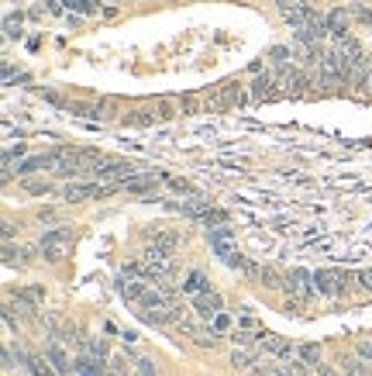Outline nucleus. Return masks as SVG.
Wrapping results in <instances>:
<instances>
[{
    "mask_svg": "<svg viewBox=\"0 0 372 376\" xmlns=\"http://www.w3.org/2000/svg\"><path fill=\"white\" fill-rule=\"evenodd\" d=\"M359 356H362V359L372 366V342H362V345H359Z\"/></svg>",
    "mask_w": 372,
    "mask_h": 376,
    "instance_id": "obj_27",
    "label": "nucleus"
},
{
    "mask_svg": "<svg viewBox=\"0 0 372 376\" xmlns=\"http://www.w3.org/2000/svg\"><path fill=\"white\" fill-rule=\"evenodd\" d=\"M262 287H283L279 283V276H276V269H262V280H259Z\"/></svg>",
    "mask_w": 372,
    "mask_h": 376,
    "instance_id": "obj_25",
    "label": "nucleus"
},
{
    "mask_svg": "<svg viewBox=\"0 0 372 376\" xmlns=\"http://www.w3.org/2000/svg\"><path fill=\"white\" fill-rule=\"evenodd\" d=\"M345 290H348V273H338V269H320V273H314V294L338 297Z\"/></svg>",
    "mask_w": 372,
    "mask_h": 376,
    "instance_id": "obj_2",
    "label": "nucleus"
},
{
    "mask_svg": "<svg viewBox=\"0 0 372 376\" xmlns=\"http://www.w3.org/2000/svg\"><path fill=\"white\" fill-rule=\"evenodd\" d=\"M94 176L97 180H107V183H124V180L138 176V169L131 162H121V159H101L97 169H94Z\"/></svg>",
    "mask_w": 372,
    "mask_h": 376,
    "instance_id": "obj_4",
    "label": "nucleus"
},
{
    "mask_svg": "<svg viewBox=\"0 0 372 376\" xmlns=\"http://www.w3.org/2000/svg\"><path fill=\"white\" fill-rule=\"evenodd\" d=\"M290 55H293V49H286V45H276V49L269 52V59H272L276 66H290Z\"/></svg>",
    "mask_w": 372,
    "mask_h": 376,
    "instance_id": "obj_19",
    "label": "nucleus"
},
{
    "mask_svg": "<svg viewBox=\"0 0 372 376\" xmlns=\"http://www.w3.org/2000/svg\"><path fill=\"white\" fill-rule=\"evenodd\" d=\"M3 263H7V266H14V263L24 266V249H14V245L7 242V245H3Z\"/></svg>",
    "mask_w": 372,
    "mask_h": 376,
    "instance_id": "obj_16",
    "label": "nucleus"
},
{
    "mask_svg": "<svg viewBox=\"0 0 372 376\" xmlns=\"http://www.w3.org/2000/svg\"><path fill=\"white\" fill-rule=\"evenodd\" d=\"M272 97H279V90H276V73L255 76V80L248 83V101L262 104V101H272Z\"/></svg>",
    "mask_w": 372,
    "mask_h": 376,
    "instance_id": "obj_7",
    "label": "nucleus"
},
{
    "mask_svg": "<svg viewBox=\"0 0 372 376\" xmlns=\"http://www.w3.org/2000/svg\"><path fill=\"white\" fill-rule=\"evenodd\" d=\"M297 356H300V359H304L307 366H318L320 349H318V345H300V349H297Z\"/></svg>",
    "mask_w": 372,
    "mask_h": 376,
    "instance_id": "obj_18",
    "label": "nucleus"
},
{
    "mask_svg": "<svg viewBox=\"0 0 372 376\" xmlns=\"http://www.w3.org/2000/svg\"><path fill=\"white\" fill-rule=\"evenodd\" d=\"M359 283H362V287H366V290H372V269H366V273H362V276H359Z\"/></svg>",
    "mask_w": 372,
    "mask_h": 376,
    "instance_id": "obj_29",
    "label": "nucleus"
},
{
    "mask_svg": "<svg viewBox=\"0 0 372 376\" xmlns=\"http://www.w3.org/2000/svg\"><path fill=\"white\" fill-rule=\"evenodd\" d=\"M297 301H307L311 294H314V273H307V269H293L290 276H286V283H283Z\"/></svg>",
    "mask_w": 372,
    "mask_h": 376,
    "instance_id": "obj_5",
    "label": "nucleus"
},
{
    "mask_svg": "<svg viewBox=\"0 0 372 376\" xmlns=\"http://www.w3.org/2000/svg\"><path fill=\"white\" fill-rule=\"evenodd\" d=\"M3 28H7V38H17L21 35V17H7Z\"/></svg>",
    "mask_w": 372,
    "mask_h": 376,
    "instance_id": "obj_24",
    "label": "nucleus"
},
{
    "mask_svg": "<svg viewBox=\"0 0 372 376\" xmlns=\"http://www.w3.org/2000/svg\"><path fill=\"white\" fill-rule=\"evenodd\" d=\"M231 366H235V370H248V366H252V356L235 349V352H231Z\"/></svg>",
    "mask_w": 372,
    "mask_h": 376,
    "instance_id": "obj_20",
    "label": "nucleus"
},
{
    "mask_svg": "<svg viewBox=\"0 0 372 376\" xmlns=\"http://www.w3.org/2000/svg\"><path fill=\"white\" fill-rule=\"evenodd\" d=\"M135 370H138V376H156V370H152L149 359H135Z\"/></svg>",
    "mask_w": 372,
    "mask_h": 376,
    "instance_id": "obj_26",
    "label": "nucleus"
},
{
    "mask_svg": "<svg viewBox=\"0 0 372 376\" xmlns=\"http://www.w3.org/2000/svg\"><path fill=\"white\" fill-rule=\"evenodd\" d=\"M24 370H28L31 376H59V373H55V366L49 363V356H28Z\"/></svg>",
    "mask_w": 372,
    "mask_h": 376,
    "instance_id": "obj_10",
    "label": "nucleus"
},
{
    "mask_svg": "<svg viewBox=\"0 0 372 376\" xmlns=\"http://www.w3.org/2000/svg\"><path fill=\"white\" fill-rule=\"evenodd\" d=\"M69 10H76V14H94L97 10V0H62Z\"/></svg>",
    "mask_w": 372,
    "mask_h": 376,
    "instance_id": "obj_17",
    "label": "nucleus"
},
{
    "mask_svg": "<svg viewBox=\"0 0 372 376\" xmlns=\"http://www.w3.org/2000/svg\"><path fill=\"white\" fill-rule=\"evenodd\" d=\"M121 183H69L62 194H66V201L69 204H80V201H101V197H107V194H114Z\"/></svg>",
    "mask_w": 372,
    "mask_h": 376,
    "instance_id": "obj_1",
    "label": "nucleus"
},
{
    "mask_svg": "<svg viewBox=\"0 0 372 376\" xmlns=\"http://www.w3.org/2000/svg\"><path fill=\"white\" fill-rule=\"evenodd\" d=\"M45 356H49V363L55 366V373H59V376L69 373V370H76V363H69V359H66L62 345H49V349H45Z\"/></svg>",
    "mask_w": 372,
    "mask_h": 376,
    "instance_id": "obj_11",
    "label": "nucleus"
},
{
    "mask_svg": "<svg viewBox=\"0 0 372 376\" xmlns=\"http://www.w3.org/2000/svg\"><path fill=\"white\" fill-rule=\"evenodd\" d=\"M121 187H124L128 194H149V190L156 187V180H152V176H131V180H124Z\"/></svg>",
    "mask_w": 372,
    "mask_h": 376,
    "instance_id": "obj_14",
    "label": "nucleus"
},
{
    "mask_svg": "<svg viewBox=\"0 0 372 376\" xmlns=\"http://www.w3.org/2000/svg\"><path fill=\"white\" fill-rule=\"evenodd\" d=\"M83 349H87L83 356H90V359H101V363L107 359V345L101 342V338H87V342H83Z\"/></svg>",
    "mask_w": 372,
    "mask_h": 376,
    "instance_id": "obj_15",
    "label": "nucleus"
},
{
    "mask_svg": "<svg viewBox=\"0 0 372 376\" xmlns=\"http://www.w3.org/2000/svg\"><path fill=\"white\" fill-rule=\"evenodd\" d=\"M107 376H128V370H124V359H121V356L107 363Z\"/></svg>",
    "mask_w": 372,
    "mask_h": 376,
    "instance_id": "obj_23",
    "label": "nucleus"
},
{
    "mask_svg": "<svg viewBox=\"0 0 372 376\" xmlns=\"http://www.w3.org/2000/svg\"><path fill=\"white\" fill-rule=\"evenodd\" d=\"M276 87H279V94H286V97H297V94H304V87H311V76H307L304 69L283 66V69L276 73Z\"/></svg>",
    "mask_w": 372,
    "mask_h": 376,
    "instance_id": "obj_3",
    "label": "nucleus"
},
{
    "mask_svg": "<svg viewBox=\"0 0 372 376\" xmlns=\"http://www.w3.org/2000/svg\"><path fill=\"white\" fill-rule=\"evenodd\" d=\"M28 190H31V194H49L52 187H49V183H28Z\"/></svg>",
    "mask_w": 372,
    "mask_h": 376,
    "instance_id": "obj_28",
    "label": "nucleus"
},
{
    "mask_svg": "<svg viewBox=\"0 0 372 376\" xmlns=\"http://www.w3.org/2000/svg\"><path fill=\"white\" fill-rule=\"evenodd\" d=\"M76 373L80 376H107V370H104V363H101V359L80 356V359H76Z\"/></svg>",
    "mask_w": 372,
    "mask_h": 376,
    "instance_id": "obj_13",
    "label": "nucleus"
},
{
    "mask_svg": "<svg viewBox=\"0 0 372 376\" xmlns=\"http://www.w3.org/2000/svg\"><path fill=\"white\" fill-rule=\"evenodd\" d=\"M228 328H231V318H228V314H214L211 318V331L221 335V331H228Z\"/></svg>",
    "mask_w": 372,
    "mask_h": 376,
    "instance_id": "obj_22",
    "label": "nucleus"
},
{
    "mask_svg": "<svg viewBox=\"0 0 372 376\" xmlns=\"http://www.w3.org/2000/svg\"><path fill=\"white\" fill-rule=\"evenodd\" d=\"M207 290H211V280H207L204 273H197V269H193V273L183 280V294H190V297H197V294H207Z\"/></svg>",
    "mask_w": 372,
    "mask_h": 376,
    "instance_id": "obj_9",
    "label": "nucleus"
},
{
    "mask_svg": "<svg viewBox=\"0 0 372 376\" xmlns=\"http://www.w3.org/2000/svg\"><path fill=\"white\" fill-rule=\"evenodd\" d=\"M345 376H372L369 363H366V366H362V363H345Z\"/></svg>",
    "mask_w": 372,
    "mask_h": 376,
    "instance_id": "obj_21",
    "label": "nucleus"
},
{
    "mask_svg": "<svg viewBox=\"0 0 372 376\" xmlns=\"http://www.w3.org/2000/svg\"><path fill=\"white\" fill-rule=\"evenodd\" d=\"M262 349H266L269 356H279V359L293 356V345H290V342H283V338H276V335H266V338H262Z\"/></svg>",
    "mask_w": 372,
    "mask_h": 376,
    "instance_id": "obj_12",
    "label": "nucleus"
},
{
    "mask_svg": "<svg viewBox=\"0 0 372 376\" xmlns=\"http://www.w3.org/2000/svg\"><path fill=\"white\" fill-rule=\"evenodd\" d=\"M66 245H69V231H66V228L49 231V235L42 238V256H45L49 263H59V259L66 256Z\"/></svg>",
    "mask_w": 372,
    "mask_h": 376,
    "instance_id": "obj_6",
    "label": "nucleus"
},
{
    "mask_svg": "<svg viewBox=\"0 0 372 376\" xmlns=\"http://www.w3.org/2000/svg\"><path fill=\"white\" fill-rule=\"evenodd\" d=\"M10 235H14V224H10V221H3V242H10Z\"/></svg>",
    "mask_w": 372,
    "mask_h": 376,
    "instance_id": "obj_30",
    "label": "nucleus"
},
{
    "mask_svg": "<svg viewBox=\"0 0 372 376\" xmlns=\"http://www.w3.org/2000/svg\"><path fill=\"white\" fill-rule=\"evenodd\" d=\"M193 308H197V314H204V318H214V314H221V308H224V301H221V294H197L193 297Z\"/></svg>",
    "mask_w": 372,
    "mask_h": 376,
    "instance_id": "obj_8",
    "label": "nucleus"
}]
</instances>
